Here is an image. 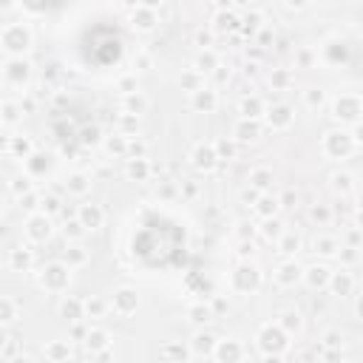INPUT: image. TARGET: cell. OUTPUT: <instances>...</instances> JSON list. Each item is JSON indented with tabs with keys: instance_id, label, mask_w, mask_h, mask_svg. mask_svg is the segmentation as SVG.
I'll use <instances>...</instances> for the list:
<instances>
[{
	"instance_id": "1",
	"label": "cell",
	"mask_w": 363,
	"mask_h": 363,
	"mask_svg": "<svg viewBox=\"0 0 363 363\" xmlns=\"http://www.w3.org/2000/svg\"><path fill=\"white\" fill-rule=\"evenodd\" d=\"M130 250H133V258L147 267V269H170V267H179L184 261V252H187V235L184 230L167 218V216H147L133 241H130Z\"/></svg>"
},
{
	"instance_id": "2",
	"label": "cell",
	"mask_w": 363,
	"mask_h": 363,
	"mask_svg": "<svg viewBox=\"0 0 363 363\" xmlns=\"http://www.w3.org/2000/svg\"><path fill=\"white\" fill-rule=\"evenodd\" d=\"M79 60L88 68H111L122 60L125 51V37L113 23H91L82 34H79Z\"/></svg>"
}]
</instances>
